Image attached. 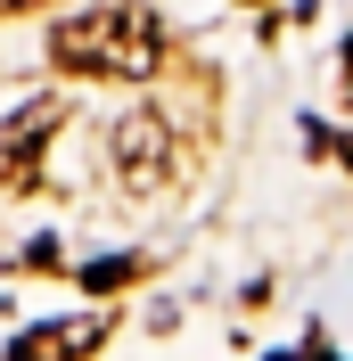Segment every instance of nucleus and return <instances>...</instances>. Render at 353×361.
<instances>
[{
  "label": "nucleus",
  "mask_w": 353,
  "mask_h": 361,
  "mask_svg": "<svg viewBox=\"0 0 353 361\" xmlns=\"http://www.w3.org/2000/svg\"><path fill=\"white\" fill-rule=\"evenodd\" d=\"M49 58L66 74H99V82H148L156 58H164V33L132 0H99V8H74L49 33Z\"/></svg>",
  "instance_id": "f257e3e1"
},
{
  "label": "nucleus",
  "mask_w": 353,
  "mask_h": 361,
  "mask_svg": "<svg viewBox=\"0 0 353 361\" xmlns=\"http://www.w3.org/2000/svg\"><path fill=\"white\" fill-rule=\"evenodd\" d=\"M115 173H124V189H164L173 180V132H164V115H124L115 123Z\"/></svg>",
  "instance_id": "f03ea898"
},
{
  "label": "nucleus",
  "mask_w": 353,
  "mask_h": 361,
  "mask_svg": "<svg viewBox=\"0 0 353 361\" xmlns=\"http://www.w3.org/2000/svg\"><path fill=\"white\" fill-rule=\"evenodd\" d=\"M58 115H66L58 99H33V107L0 132V189H33V180H42V140L58 132Z\"/></svg>",
  "instance_id": "7ed1b4c3"
},
{
  "label": "nucleus",
  "mask_w": 353,
  "mask_h": 361,
  "mask_svg": "<svg viewBox=\"0 0 353 361\" xmlns=\"http://www.w3.org/2000/svg\"><path fill=\"white\" fill-rule=\"evenodd\" d=\"M107 345V320L83 312V320H42V329H25L17 345H8V361H83Z\"/></svg>",
  "instance_id": "20e7f679"
},
{
  "label": "nucleus",
  "mask_w": 353,
  "mask_h": 361,
  "mask_svg": "<svg viewBox=\"0 0 353 361\" xmlns=\"http://www.w3.org/2000/svg\"><path fill=\"white\" fill-rule=\"evenodd\" d=\"M132 271H140L132 255H107V263H90V271H83V288H124Z\"/></svg>",
  "instance_id": "39448f33"
},
{
  "label": "nucleus",
  "mask_w": 353,
  "mask_h": 361,
  "mask_svg": "<svg viewBox=\"0 0 353 361\" xmlns=\"http://www.w3.org/2000/svg\"><path fill=\"white\" fill-rule=\"evenodd\" d=\"M25 8H42V0H0V17H25Z\"/></svg>",
  "instance_id": "423d86ee"
}]
</instances>
